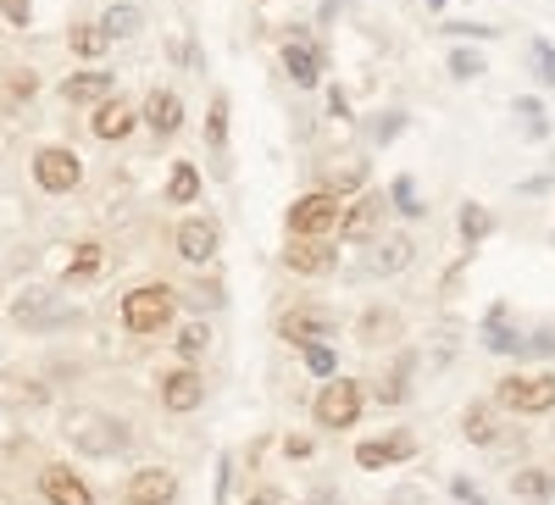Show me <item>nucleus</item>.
<instances>
[{"mask_svg": "<svg viewBox=\"0 0 555 505\" xmlns=\"http://www.w3.org/2000/svg\"><path fill=\"white\" fill-rule=\"evenodd\" d=\"M62 316H67V306H62V289H51V284H34V289H23V295L12 300V323L28 328V334L62 328Z\"/></svg>", "mask_w": 555, "mask_h": 505, "instance_id": "obj_4", "label": "nucleus"}, {"mask_svg": "<svg viewBox=\"0 0 555 505\" xmlns=\"http://www.w3.org/2000/svg\"><path fill=\"white\" fill-rule=\"evenodd\" d=\"M339 228V195L334 190H311L306 200L289 206V234H334Z\"/></svg>", "mask_w": 555, "mask_h": 505, "instance_id": "obj_9", "label": "nucleus"}, {"mask_svg": "<svg viewBox=\"0 0 555 505\" xmlns=\"http://www.w3.org/2000/svg\"><path fill=\"white\" fill-rule=\"evenodd\" d=\"M62 433L78 455H89V462H112V455L128 450V423L112 417V411H67Z\"/></svg>", "mask_w": 555, "mask_h": 505, "instance_id": "obj_1", "label": "nucleus"}, {"mask_svg": "<svg viewBox=\"0 0 555 505\" xmlns=\"http://www.w3.org/2000/svg\"><path fill=\"white\" fill-rule=\"evenodd\" d=\"M366 183V156H345L334 172H328V183H322V190H334V195H356Z\"/></svg>", "mask_w": 555, "mask_h": 505, "instance_id": "obj_28", "label": "nucleus"}, {"mask_svg": "<svg viewBox=\"0 0 555 505\" xmlns=\"http://www.w3.org/2000/svg\"><path fill=\"white\" fill-rule=\"evenodd\" d=\"M139 7H106L101 12V28H106V39H128V34H139Z\"/></svg>", "mask_w": 555, "mask_h": 505, "instance_id": "obj_31", "label": "nucleus"}, {"mask_svg": "<svg viewBox=\"0 0 555 505\" xmlns=\"http://www.w3.org/2000/svg\"><path fill=\"white\" fill-rule=\"evenodd\" d=\"M461 439H473V444H494L500 439V417H494L489 400H473L467 411H461Z\"/></svg>", "mask_w": 555, "mask_h": 505, "instance_id": "obj_21", "label": "nucleus"}, {"mask_svg": "<svg viewBox=\"0 0 555 505\" xmlns=\"http://www.w3.org/2000/svg\"><path fill=\"white\" fill-rule=\"evenodd\" d=\"M284 267L300 272V279H322V272H334V267H339V245H334V234H289V245H284Z\"/></svg>", "mask_w": 555, "mask_h": 505, "instance_id": "obj_5", "label": "nucleus"}, {"mask_svg": "<svg viewBox=\"0 0 555 505\" xmlns=\"http://www.w3.org/2000/svg\"><path fill=\"white\" fill-rule=\"evenodd\" d=\"M444 34H467V39H494V28H483V23H444Z\"/></svg>", "mask_w": 555, "mask_h": 505, "instance_id": "obj_45", "label": "nucleus"}, {"mask_svg": "<svg viewBox=\"0 0 555 505\" xmlns=\"http://www.w3.org/2000/svg\"><path fill=\"white\" fill-rule=\"evenodd\" d=\"M278 334H284L289 345H317V339H334V323L317 311H289L284 323H278Z\"/></svg>", "mask_w": 555, "mask_h": 505, "instance_id": "obj_20", "label": "nucleus"}, {"mask_svg": "<svg viewBox=\"0 0 555 505\" xmlns=\"http://www.w3.org/2000/svg\"><path fill=\"white\" fill-rule=\"evenodd\" d=\"M500 405L522 411V417H539V411L555 405V373H512L500 384Z\"/></svg>", "mask_w": 555, "mask_h": 505, "instance_id": "obj_6", "label": "nucleus"}, {"mask_svg": "<svg viewBox=\"0 0 555 505\" xmlns=\"http://www.w3.org/2000/svg\"><path fill=\"white\" fill-rule=\"evenodd\" d=\"M128 505H172L178 500V472L167 467H145V472H133L128 489H122Z\"/></svg>", "mask_w": 555, "mask_h": 505, "instance_id": "obj_12", "label": "nucleus"}, {"mask_svg": "<svg viewBox=\"0 0 555 505\" xmlns=\"http://www.w3.org/2000/svg\"><path fill=\"white\" fill-rule=\"evenodd\" d=\"M356 339H361L366 350L395 345V339H400V311H395V306H366L361 323H356Z\"/></svg>", "mask_w": 555, "mask_h": 505, "instance_id": "obj_17", "label": "nucleus"}, {"mask_svg": "<svg viewBox=\"0 0 555 505\" xmlns=\"http://www.w3.org/2000/svg\"><path fill=\"white\" fill-rule=\"evenodd\" d=\"M172 345H178V355H183V361H195V355H206L211 328H206V323H183V328L172 334Z\"/></svg>", "mask_w": 555, "mask_h": 505, "instance_id": "obj_32", "label": "nucleus"}, {"mask_svg": "<svg viewBox=\"0 0 555 505\" xmlns=\"http://www.w3.org/2000/svg\"><path fill=\"white\" fill-rule=\"evenodd\" d=\"M455 228H461V239H467V245H478V239H489V234H494V211H489V206H478V200H467V206L455 211Z\"/></svg>", "mask_w": 555, "mask_h": 505, "instance_id": "obj_26", "label": "nucleus"}, {"mask_svg": "<svg viewBox=\"0 0 555 505\" xmlns=\"http://www.w3.org/2000/svg\"><path fill=\"white\" fill-rule=\"evenodd\" d=\"M67 44H73V56H78V62H101V56L112 51V39H106L101 17H95V23H73Z\"/></svg>", "mask_w": 555, "mask_h": 505, "instance_id": "obj_22", "label": "nucleus"}, {"mask_svg": "<svg viewBox=\"0 0 555 505\" xmlns=\"http://www.w3.org/2000/svg\"><path fill=\"white\" fill-rule=\"evenodd\" d=\"M361 400H366V389L356 384V378H328L322 384V394H317V405H311V417H317V428H350L356 417H361Z\"/></svg>", "mask_w": 555, "mask_h": 505, "instance_id": "obj_3", "label": "nucleus"}, {"mask_svg": "<svg viewBox=\"0 0 555 505\" xmlns=\"http://www.w3.org/2000/svg\"><path fill=\"white\" fill-rule=\"evenodd\" d=\"M190 306H195V311H217V306H222V289H217V284H195V289H190Z\"/></svg>", "mask_w": 555, "mask_h": 505, "instance_id": "obj_40", "label": "nucleus"}, {"mask_svg": "<svg viewBox=\"0 0 555 505\" xmlns=\"http://www.w3.org/2000/svg\"><path fill=\"white\" fill-rule=\"evenodd\" d=\"M117 95V78L106 67H83V73H67L62 78V101L67 106H101Z\"/></svg>", "mask_w": 555, "mask_h": 505, "instance_id": "obj_11", "label": "nucleus"}, {"mask_svg": "<svg viewBox=\"0 0 555 505\" xmlns=\"http://www.w3.org/2000/svg\"><path fill=\"white\" fill-rule=\"evenodd\" d=\"M0 89H7V95H17V101H28L34 89H39V78H34V73H7V83H0Z\"/></svg>", "mask_w": 555, "mask_h": 505, "instance_id": "obj_39", "label": "nucleus"}, {"mask_svg": "<svg viewBox=\"0 0 555 505\" xmlns=\"http://www.w3.org/2000/svg\"><path fill=\"white\" fill-rule=\"evenodd\" d=\"M300 355H306V366L328 384V378H339V350H334V339H317V345H300Z\"/></svg>", "mask_w": 555, "mask_h": 505, "instance_id": "obj_29", "label": "nucleus"}, {"mask_svg": "<svg viewBox=\"0 0 555 505\" xmlns=\"http://www.w3.org/2000/svg\"><path fill=\"white\" fill-rule=\"evenodd\" d=\"M384 206H389V200H384L378 190H366L350 211H339V228H334V234L350 239V245H373V239H378V222H384Z\"/></svg>", "mask_w": 555, "mask_h": 505, "instance_id": "obj_10", "label": "nucleus"}, {"mask_svg": "<svg viewBox=\"0 0 555 505\" xmlns=\"http://www.w3.org/2000/svg\"><path fill=\"white\" fill-rule=\"evenodd\" d=\"M411 433H384V439H366V444H356V467H366V472H384V467H400V462H411Z\"/></svg>", "mask_w": 555, "mask_h": 505, "instance_id": "obj_14", "label": "nucleus"}, {"mask_svg": "<svg viewBox=\"0 0 555 505\" xmlns=\"http://www.w3.org/2000/svg\"><path fill=\"white\" fill-rule=\"evenodd\" d=\"M89 128H95V140H122V133L133 128V106H122V101L112 95V101L95 106V122H89Z\"/></svg>", "mask_w": 555, "mask_h": 505, "instance_id": "obj_23", "label": "nucleus"}, {"mask_svg": "<svg viewBox=\"0 0 555 505\" xmlns=\"http://www.w3.org/2000/svg\"><path fill=\"white\" fill-rule=\"evenodd\" d=\"M206 145H211L217 156L228 151V95H217L211 112H206Z\"/></svg>", "mask_w": 555, "mask_h": 505, "instance_id": "obj_34", "label": "nucleus"}, {"mask_svg": "<svg viewBox=\"0 0 555 505\" xmlns=\"http://www.w3.org/2000/svg\"><path fill=\"white\" fill-rule=\"evenodd\" d=\"M450 494H455L461 505H483V489H478L473 478H455V483H450Z\"/></svg>", "mask_w": 555, "mask_h": 505, "instance_id": "obj_44", "label": "nucleus"}, {"mask_svg": "<svg viewBox=\"0 0 555 505\" xmlns=\"http://www.w3.org/2000/svg\"><path fill=\"white\" fill-rule=\"evenodd\" d=\"M284 455H311V439H306V433H295V439H284Z\"/></svg>", "mask_w": 555, "mask_h": 505, "instance_id": "obj_46", "label": "nucleus"}, {"mask_svg": "<svg viewBox=\"0 0 555 505\" xmlns=\"http://www.w3.org/2000/svg\"><path fill=\"white\" fill-rule=\"evenodd\" d=\"M428 12H444V0H428Z\"/></svg>", "mask_w": 555, "mask_h": 505, "instance_id": "obj_49", "label": "nucleus"}, {"mask_svg": "<svg viewBox=\"0 0 555 505\" xmlns=\"http://www.w3.org/2000/svg\"><path fill=\"white\" fill-rule=\"evenodd\" d=\"M284 67H289V78H295L300 89H311V83L322 78V51H317V44H306L300 34H289V44H284Z\"/></svg>", "mask_w": 555, "mask_h": 505, "instance_id": "obj_18", "label": "nucleus"}, {"mask_svg": "<svg viewBox=\"0 0 555 505\" xmlns=\"http://www.w3.org/2000/svg\"><path fill=\"white\" fill-rule=\"evenodd\" d=\"M101 272V245H78V256L67 261V272H62V284H89Z\"/></svg>", "mask_w": 555, "mask_h": 505, "instance_id": "obj_30", "label": "nucleus"}, {"mask_svg": "<svg viewBox=\"0 0 555 505\" xmlns=\"http://www.w3.org/2000/svg\"><path fill=\"white\" fill-rule=\"evenodd\" d=\"M245 505H278V494L267 489V494H256V500H245Z\"/></svg>", "mask_w": 555, "mask_h": 505, "instance_id": "obj_48", "label": "nucleus"}, {"mask_svg": "<svg viewBox=\"0 0 555 505\" xmlns=\"http://www.w3.org/2000/svg\"><path fill=\"white\" fill-rule=\"evenodd\" d=\"M328 112H334V117H350V101H345V89H334V95H328Z\"/></svg>", "mask_w": 555, "mask_h": 505, "instance_id": "obj_47", "label": "nucleus"}, {"mask_svg": "<svg viewBox=\"0 0 555 505\" xmlns=\"http://www.w3.org/2000/svg\"><path fill=\"white\" fill-rule=\"evenodd\" d=\"M517 355H528V361H544V355H555V328H533L528 339H522V350Z\"/></svg>", "mask_w": 555, "mask_h": 505, "instance_id": "obj_37", "label": "nucleus"}, {"mask_svg": "<svg viewBox=\"0 0 555 505\" xmlns=\"http://www.w3.org/2000/svg\"><path fill=\"white\" fill-rule=\"evenodd\" d=\"M528 56H533V78H539V83H555V44H550L544 34L528 39Z\"/></svg>", "mask_w": 555, "mask_h": 505, "instance_id": "obj_35", "label": "nucleus"}, {"mask_svg": "<svg viewBox=\"0 0 555 505\" xmlns=\"http://www.w3.org/2000/svg\"><path fill=\"white\" fill-rule=\"evenodd\" d=\"M178 256L195 261V267H206V261L217 256V222H206V217L178 222Z\"/></svg>", "mask_w": 555, "mask_h": 505, "instance_id": "obj_16", "label": "nucleus"}, {"mask_svg": "<svg viewBox=\"0 0 555 505\" xmlns=\"http://www.w3.org/2000/svg\"><path fill=\"white\" fill-rule=\"evenodd\" d=\"M389 195H395V206H400L405 217H416V211H423V195H416V183H411L405 172H400V178L389 183Z\"/></svg>", "mask_w": 555, "mask_h": 505, "instance_id": "obj_36", "label": "nucleus"}, {"mask_svg": "<svg viewBox=\"0 0 555 505\" xmlns=\"http://www.w3.org/2000/svg\"><path fill=\"white\" fill-rule=\"evenodd\" d=\"M0 400H7V405H44V400H51V389H44V384H34V378H17V373H7V378H0Z\"/></svg>", "mask_w": 555, "mask_h": 505, "instance_id": "obj_27", "label": "nucleus"}, {"mask_svg": "<svg viewBox=\"0 0 555 505\" xmlns=\"http://www.w3.org/2000/svg\"><path fill=\"white\" fill-rule=\"evenodd\" d=\"M416 261V239L411 234H378L373 245H366L361 256V272L366 279H395V272H405Z\"/></svg>", "mask_w": 555, "mask_h": 505, "instance_id": "obj_8", "label": "nucleus"}, {"mask_svg": "<svg viewBox=\"0 0 555 505\" xmlns=\"http://www.w3.org/2000/svg\"><path fill=\"white\" fill-rule=\"evenodd\" d=\"M512 494L528 500V505H550V500H555V478L539 472V467H522V472L512 478Z\"/></svg>", "mask_w": 555, "mask_h": 505, "instance_id": "obj_25", "label": "nucleus"}, {"mask_svg": "<svg viewBox=\"0 0 555 505\" xmlns=\"http://www.w3.org/2000/svg\"><path fill=\"white\" fill-rule=\"evenodd\" d=\"M167 200H172V206H195V200H201V167H195V161H172V172H167Z\"/></svg>", "mask_w": 555, "mask_h": 505, "instance_id": "obj_24", "label": "nucleus"}, {"mask_svg": "<svg viewBox=\"0 0 555 505\" xmlns=\"http://www.w3.org/2000/svg\"><path fill=\"white\" fill-rule=\"evenodd\" d=\"M206 400V378L195 373V366H178V373L162 378V405L172 411V417H183V411H201Z\"/></svg>", "mask_w": 555, "mask_h": 505, "instance_id": "obj_13", "label": "nucleus"}, {"mask_svg": "<svg viewBox=\"0 0 555 505\" xmlns=\"http://www.w3.org/2000/svg\"><path fill=\"white\" fill-rule=\"evenodd\" d=\"M145 122H151V133L167 140V133L183 128V101L172 95V89H151V95H145Z\"/></svg>", "mask_w": 555, "mask_h": 505, "instance_id": "obj_19", "label": "nucleus"}, {"mask_svg": "<svg viewBox=\"0 0 555 505\" xmlns=\"http://www.w3.org/2000/svg\"><path fill=\"white\" fill-rule=\"evenodd\" d=\"M78 178H83V161L67 151V145H44L39 156H34V183L44 195H67V190H78Z\"/></svg>", "mask_w": 555, "mask_h": 505, "instance_id": "obj_7", "label": "nucleus"}, {"mask_svg": "<svg viewBox=\"0 0 555 505\" xmlns=\"http://www.w3.org/2000/svg\"><path fill=\"white\" fill-rule=\"evenodd\" d=\"M0 12H7L12 28H28V12H34V0H0Z\"/></svg>", "mask_w": 555, "mask_h": 505, "instance_id": "obj_42", "label": "nucleus"}, {"mask_svg": "<svg viewBox=\"0 0 555 505\" xmlns=\"http://www.w3.org/2000/svg\"><path fill=\"white\" fill-rule=\"evenodd\" d=\"M450 78H483V56L478 51H450Z\"/></svg>", "mask_w": 555, "mask_h": 505, "instance_id": "obj_38", "label": "nucleus"}, {"mask_svg": "<svg viewBox=\"0 0 555 505\" xmlns=\"http://www.w3.org/2000/svg\"><path fill=\"white\" fill-rule=\"evenodd\" d=\"M172 316H178V295L167 284H139L122 295V328L128 334H162V328H172Z\"/></svg>", "mask_w": 555, "mask_h": 505, "instance_id": "obj_2", "label": "nucleus"}, {"mask_svg": "<svg viewBox=\"0 0 555 505\" xmlns=\"http://www.w3.org/2000/svg\"><path fill=\"white\" fill-rule=\"evenodd\" d=\"M400 128H405V112H389L384 122H373V140H378V145H389V140H395Z\"/></svg>", "mask_w": 555, "mask_h": 505, "instance_id": "obj_41", "label": "nucleus"}, {"mask_svg": "<svg viewBox=\"0 0 555 505\" xmlns=\"http://www.w3.org/2000/svg\"><path fill=\"white\" fill-rule=\"evenodd\" d=\"M416 361H423L416 350H405V355H400V366L389 373V384L378 389V400H405V389H411V373H416Z\"/></svg>", "mask_w": 555, "mask_h": 505, "instance_id": "obj_33", "label": "nucleus"}, {"mask_svg": "<svg viewBox=\"0 0 555 505\" xmlns=\"http://www.w3.org/2000/svg\"><path fill=\"white\" fill-rule=\"evenodd\" d=\"M39 494L51 500V505H95V494H89V483L67 467H44L39 472Z\"/></svg>", "mask_w": 555, "mask_h": 505, "instance_id": "obj_15", "label": "nucleus"}, {"mask_svg": "<svg viewBox=\"0 0 555 505\" xmlns=\"http://www.w3.org/2000/svg\"><path fill=\"white\" fill-rule=\"evenodd\" d=\"M550 190H555V178H522L512 195H522V200H539V195H550Z\"/></svg>", "mask_w": 555, "mask_h": 505, "instance_id": "obj_43", "label": "nucleus"}]
</instances>
